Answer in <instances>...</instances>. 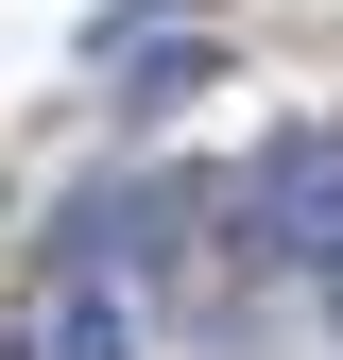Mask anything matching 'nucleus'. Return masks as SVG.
I'll use <instances>...</instances> for the list:
<instances>
[{
    "label": "nucleus",
    "instance_id": "obj_1",
    "mask_svg": "<svg viewBox=\"0 0 343 360\" xmlns=\"http://www.w3.org/2000/svg\"><path fill=\"white\" fill-rule=\"evenodd\" d=\"M155 240H172V189H155V172H120V189H69V206H52V275H120V292H138Z\"/></svg>",
    "mask_w": 343,
    "mask_h": 360
},
{
    "label": "nucleus",
    "instance_id": "obj_2",
    "mask_svg": "<svg viewBox=\"0 0 343 360\" xmlns=\"http://www.w3.org/2000/svg\"><path fill=\"white\" fill-rule=\"evenodd\" d=\"M257 240L309 257V275H343V138H275L257 155Z\"/></svg>",
    "mask_w": 343,
    "mask_h": 360
},
{
    "label": "nucleus",
    "instance_id": "obj_3",
    "mask_svg": "<svg viewBox=\"0 0 343 360\" xmlns=\"http://www.w3.org/2000/svg\"><path fill=\"white\" fill-rule=\"evenodd\" d=\"M18 343L34 360H138V292H120V275H52V309H34Z\"/></svg>",
    "mask_w": 343,
    "mask_h": 360
},
{
    "label": "nucleus",
    "instance_id": "obj_4",
    "mask_svg": "<svg viewBox=\"0 0 343 360\" xmlns=\"http://www.w3.org/2000/svg\"><path fill=\"white\" fill-rule=\"evenodd\" d=\"M0 360H34V343H18V326H0Z\"/></svg>",
    "mask_w": 343,
    "mask_h": 360
}]
</instances>
